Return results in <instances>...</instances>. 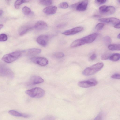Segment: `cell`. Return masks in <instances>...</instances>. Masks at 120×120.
Here are the masks:
<instances>
[{
    "mask_svg": "<svg viewBox=\"0 0 120 120\" xmlns=\"http://www.w3.org/2000/svg\"><path fill=\"white\" fill-rule=\"evenodd\" d=\"M3 11L2 10H0V16H1L2 15Z\"/></svg>",
    "mask_w": 120,
    "mask_h": 120,
    "instance_id": "obj_37",
    "label": "cell"
},
{
    "mask_svg": "<svg viewBox=\"0 0 120 120\" xmlns=\"http://www.w3.org/2000/svg\"><path fill=\"white\" fill-rule=\"evenodd\" d=\"M57 9L56 7L55 6H50L44 8L43 10L44 13L47 15H53L56 12Z\"/></svg>",
    "mask_w": 120,
    "mask_h": 120,
    "instance_id": "obj_14",
    "label": "cell"
},
{
    "mask_svg": "<svg viewBox=\"0 0 120 120\" xmlns=\"http://www.w3.org/2000/svg\"><path fill=\"white\" fill-rule=\"evenodd\" d=\"M104 24L103 23H99L96 25L95 26L96 29L98 30H100L103 28Z\"/></svg>",
    "mask_w": 120,
    "mask_h": 120,
    "instance_id": "obj_27",
    "label": "cell"
},
{
    "mask_svg": "<svg viewBox=\"0 0 120 120\" xmlns=\"http://www.w3.org/2000/svg\"><path fill=\"white\" fill-rule=\"evenodd\" d=\"M0 75L2 76L12 78L14 76L12 70L4 64L0 65Z\"/></svg>",
    "mask_w": 120,
    "mask_h": 120,
    "instance_id": "obj_4",
    "label": "cell"
},
{
    "mask_svg": "<svg viewBox=\"0 0 120 120\" xmlns=\"http://www.w3.org/2000/svg\"><path fill=\"white\" fill-rule=\"evenodd\" d=\"M88 3V1L87 0H85L79 2L76 8V10L80 11H84L87 8Z\"/></svg>",
    "mask_w": 120,
    "mask_h": 120,
    "instance_id": "obj_16",
    "label": "cell"
},
{
    "mask_svg": "<svg viewBox=\"0 0 120 120\" xmlns=\"http://www.w3.org/2000/svg\"><path fill=\"white\" fill-rule=\"evenodd\" d=\"M101 22L105 23H109L115 25L120 23V20L114 17L107 18H101L100 19Z\"/></svg>",
    "mask_w": 120,
    "mask_h": 120,
    "instance_id": "obj_11",
    "label": "cell"
},
{
    "mask_svg": "<svg viewBox=\"0 0 120 120\" xmlns=\"http://www.w3.org/2000/svg\"><path fill=\"white\" fill-rule=\"evenodd\" d=\"M40 2L42 5L48 6L52 4V0H45Z\"/></svg>",
    "mask_w": 120,
    "mask_h": 120,
    "instance_id": "obj_24",
    "label": "cell"
},
{
    "mask_svg": "<svg viewBox=\"0 0 120 120\" xmlns=\"http://www.w3.org/2000/svg\"><path fill=\"white\" fill-rule=\"evenodd\" d=\"M109 49L111 51H120V44H111L108 46Z\"/></svg>",
    "mask_w": 120,
    "mask_h": 120,
    "instance_id": "obj_19",
    "label": "cell"
},
{
    "mask_svg": "<svg viewBox=\"0 0 120 120\" xmlns=\"http://www.w3.org/2000/svg\"><path fill=\"white\" fill-rule=\"evenodd\" d=\"M118 1V2L119 3H120V0H117Z\"/></svg>",
    "mask_w": 120,
    "mask_h": 120,
    "instance_id": "obj_42",
    "label": "cell"
},
{
    "mask_svg": "<svg viewBox=\"0 0 120 120\" xmlns=\"http://www.w3.org/2000/svg\"><path fill=\"white\" fill-rule=\"evenodd\" d=\"M22 55V51H15L5 54L2 57V60L5 62L10 63L17 60Z\"/></svg>",
    "mask_w": 120,
    "mask_h": 120,
    "instance_id": "obj_3",
    "label": "cell"
},
{
    "mask_svg": "<svg viewBox=\"0 0 120 120\" xmlns=\"http://www.w3.org/2000/svg\"><path fill=\"white\" fill-rule=\"evenodd\" d=\"M22 11L23 13L26 15H29L31 13L30 9L26 6H25L22 9Z\"/></svg>",
    "mask_w": 120,
    "mask_h": 120,
    "instance_id": "obj_21",
    "label": "cell"
},
{
    "mask_svg": "<svg viewBox=\"0 0 120 120\" xmlns=\"http://www.w3.org/2000/svg\"><path fill=\"white\" fill-rule=\"evenodd\" d=\"M114 27V28H120V23L115 25Z\"/></svg>",
    "mask_w": 120,
    "mask_h": 120,
    "instance_id": "obj_36",
    "label": "cell"
},
{
    "mask_svg": "<svg viewBox=\"0 0 120 120\" xmlns=\"http://www.w3.org/2000/svg\"><path fill=\"white\" fill-rule=\"evenodd\" d=\"M8 37L6 34H2L0 35V41L3 42L6 41L7 40Z\"/></svg>",
    "mask_w": 120,
    "mask_h": 120,
    "instance_id": "obj_26",
    "label": "cell"
},
{
    "mask_svg": "<svg viewBox=\"0 0 120 120\" xmlns=\"http://www.w3.org/2000/svg\"><path fill=\"white\" fill-rule=\"evenodd\" d=\"M58 7L62 9H66L68 7V4L66 2H62L58 5Z\"/></svg>",
    "mask_w": 120,
    "mask_h": 120,
    "instance_id": "obj_25",
    "label": "cell"
},
{
    "mask_svg": "<svg viewBox=\"0 0 120 120\" xmlns=\"http://www.w3.org/2000/svg\"><path fill=\"white\" fill-rule=\"evenodd\" d=\"M44 81V80L40 77L34 75L30 78L28 83L30 85H33L41 83Z\"/></svg>",
    "mask_w": 120,
    "mask_h": 120,
    "instance_id": "obj_10",
    "label": "cell"
},
{
    "mask_svg": "<svg viewBox=\"0 0 120 120\" xmlns=\"http://www.w3.org/2000/svg\"><path fill=\"white\" fill-rule=\"evenodd\" d=\"M49 37L48 35H41L37 38V42L43 47L46 46L48 43Z\"/></svg>",
    "mask_w": 120,
    "mask_h": 120,
    "instance_id": "obj_8",
    "label": "cell"
},
{
    "mask_svg": "<svg viewBox=\"0 0 120 120\" xmlns=\"http://www.w3.org/2000/svg\"><path fill=\"white\" fill-rule=\"evenodd\" d=\"M97 57V56L94 53L92 54L90 57V59L92 60H95Z\"/></svg>",
    "mask_w": 120,
    "mask_h": 120,
    "instance_id": "obj_35",
    "label": "cell"
},
{
    "mask_svg": "<svg viewBox=\"0 0 120 120\" xmlns=\"http://www.w3.org/2000/svg\"><path fill=\"white\" fill-rule=\"evenodd\" d=\"M34 27L37 30H42L46 29L48 27V25L47 23L44 21L40 20L36 22Z\"/></svg>",
    "mask_w": 120,
    "mask_h": 120,
    "instance_id": "obj_12",
    "label": "cell"
},
{
    "mask_svg": "<svg viewBox=\"0 0 120 120\" xmlns=\"http://www.w3.org/2000/svg\"><path fill=\"white\" fill-rule=\"evenodd\" d=\"M104 64L102 62L97 63L87 68L82 71L83 74L86 76L92 75L100 71L103 67Z\"/></svg>",
    "mask_w": 120,
    "mask_h": 120,
    "instance_id": "obj_1",
    "label": "cell"
},
{
    "mask_svg": "<svg viewBox=\"0 0 120 120\" xmlns=\"http://www.w3.org/2000/svg\"><path fill=\"white\" fill-rule=\"evenodd\" d=\"M24 3H25L24 0H17L14 4L15 8L16 9H19L20 5Z\"/></svg>",
    "mask_w": 120,
    "mask_h": 120,
    "instance_id": "obj_22",
    "label": "cell"
},
{
    "mask_svg": "<svg viewBox=\"0 0 120 120\" xmlns=\"http://www.w3.org/2000/svg\"><path fill=\"white\" fill-rule=\"evenodd\" d=\"M112 78L120 79V74L116 73L112 75L111 77Z\"/></svg>",
    "mask_w": 120,
    "mask_h": 120,
    "instance_id": "obj_31",
    "label": "cell"
},
{
    "mask_svg": "<svg viewBox=\"0 0 120 120\" xmlns=\"http://www.w3.org/2000/svg\"><path fill=\"white\" fill-rule=\"evenodd\" d=\"M98 82L95 79H92L86 80L81 81L79 82L78 85L81 87L89 88L96 86Z\"/></svg>",
    "mask_w": 120,
    "mask_h": 120,
    "instance_id": "obj_5",
    "label": "cell"
},
{
    "mask_svg": "<svg viewBox=\"0 0 120 120\" xmlns=\"http://www.w3.org/2000/svg\"><path fill=\"white\" fill-rule=\"evenodd\" d=\"M25 92L30 97L35 98H41L45 94V92L43 89L38 87L27 90Z\"/></svg>",
    "mask_w": 120,
    "mask_h": 120,
    "instance_id": "obj_2",
    "label": "cell"
},
{
    "mask_svg": "<svg viewBox=\"0 0 120 120\" xmlns=\"http://www.w3.org/2000/svg\"><path fill=\"white\" fill-rule=\"evenodd\" d=\"M115 11V8L112 6H107L103 14L106 15H110L113 14Z\"/></svg>",
    "mask_w": 120,
    "mask_h": 120,
    "instance_id": "obj_18",
    "label": "cell"
},
{
    "mask_svg": "<svg viewBox=\"0 0 120 120\" xmlns=\"http://www.w3.org/2000/svg\"><path fill=\"white\" fill-rule=\"evenodd\" d=\"M107 0H95V3L98 5L101 4L105 3Z\"/></svg>",
    "mask_w": 120,
    "mask_h": 120,
    "instance_id": "obj_30",
    "label": "cell"
},
{
    "mask_svg": "<svg viewBox=\"0 0 120 120\" xmlns=\"http://www.w3.org/2000/svg\"><path fill=\"white\" fill-rule=\"evenodd\" d=\"M39 0L40 2H41L45 0Z\"/></svg>",
    "mask_w": 120,
    "mask_h": 120,
    "instance_id": "obj_41",
    "label": "cell"
},
{
    "mask_svg": "<svg viewBox=\"0 0 120 120\" xmlns=\"http://www.w3.org/2000/svg\"><path fill=\"white\" fill-rule=\"evenodd\" d=\"M8 113L11 115L16 117H20L27 118L30 117L29 114L25 113H22L16 110H11L8 112Z\"/></svg>",
    "mask_w": 120,
    "mask_h": 120,
    "instance_id": "obj_15",
    "label": "cell"
},
{
    "mask_svg": "<svg viewBox=\"0 0 120 120\" xmlns=\"http://www.w3.org/2000/svg\"><path fill=\"white\" fill-rule=\"evenodd\" d=\"M111 55L109 53H105L101 56V59L103 60H107L109 58Z\"/></svg>",
    "mask_w": 120,
    "mask_h": 120,
    "instance_id": "obj_28",
    "label": "cell"
},
{
    "mask_svg": "<svg viewBox=\"0 0 120 120\" xmlns=\"http://www.w3.org/2000/svg\"><path fill=\"white\" fill-rule=\"evenodd\" d=\"M31 60L34 63L41 66H45L48 63V60L44 57H34L31 58Z\"/></svg>",
    "mask_w": 120,
    "mask_h": 120,
    "instance_id": "obj_6",
    "label": "cell"
},
{
    "mask_svg": "<svg viewBox=\"0 0 120 120\" xmlns=\"http://www.w3.org/2000/svg\"><path fill=\"white\" fill-rule=\"evenodd\" d=\"M102 113L101 112H100L94 120H101L102 118Z\"/></svg>",
    "mask_w": 120,
    "mask_h": 120,
    "instance_id": "obj_33",
    "label": "cell"
},
{
    "mask_svg": "<svg viewBox=\"0 0 120 120\" xmlns=\"http://www.w3.org/2000/svg\"><path fill=\"white\" fill-rule=\"evenodd\" d=\"M117 38H118L120 39V33L117 36Z\"/></svg>",
    "mask_w": 120,
    "mask_h": 120,
    "instance_id": "obj_39",
    "label": "cell"
},
{
    "mask_svg": "<svg viewBox=\"0 0 120 120\" xmlns=\"http://www.w3.org/2000/svg\"><path fill=\"white\" fill-rule=\"evenodd\" d=\"M79 2L73 4L70 6V8L72 9L76 8Z\"/></svg>",
    "mask_w": 120,
    "mask_h": 120,
    "instance_id": "obj_34",
    "label": "cell"
},
{
    "mask_svg": "<svg viewBox=\"0 0 120 120\" xmlns=\"http://www.w3.org/2000/svg\"><path fill=\"white\" fill-rule=\"evenodd\" d=\"M54 56L57 58H60L63 57L64 56V54L63 52H60L55 54Z\"/></svg>",
    "mask_w": 120,
    "mask_h": 120,
    "instance_id": "obj_29",
    "label": "cell"
},
{
    "mask_svg": "<svg viewBox=\"0 0 120 120\" xmlns=\"http://www.w3.org/2000/svg\"><path fill=\"white\" fill-rule=\"evenodd\" d=\"M109 59L113 61H116L120 59V54L119 53H113L111 55Z\"/></svg>",
    "mask_w": 120,
    "mask_h": 120,
    "instance_id": "obj_20",
    "label": "cell"
},
{
    "mask_svg": "<svg viewBox=\"0 0 120 120\" xmlns=\"http://www.w3.org/2000/svg\"><path fill=\"white\" fill-rule=\"evenodd\" d=\"M31 0H24L25 2H29Z\"/></svg>",
    "mask_w": 120,
    "mask_h": 120,
    "instance_id": "obj_40",
    "label": "cell"
},
{
    "mask_svg": "<svg viewBox=\"0 0 120 120\" xmlns=\"http://www.w3.org/2000/svg\"><path fill=\"white\" fill-rule=\"evenodd\" d=\"M41 50L39 49L32 48L22 51V55L26 56H32L37 55L41 52Z\"/></svg>",
    "mask_w": 120,
    "mask_h": 120,
    "instance_id": "obj_7",
    "label": "cell"
},
{
    "mask_svg": "<svg viewBox=\"0 0 120 120\" xmlns=\"http://www.w3.org/2000/svg\"><path fill=\"white\" fill-rule=\"evenodd\" d=\"M97 33H94L84 37L86 44H90L93 42L98 35Z\"/></svg>",
    "mask_w": 120,
    "mask_h": 120,
    "instance_id": "obj_17",
    "label": "cell"
},
{
    "mask_svg": "<svg viewBox=\"0 0 120 120\" xmlns=\"http://www.w3.org/2000/svg\"><path fill=\"white\" fill-rule=\"evenodd\" d=\"M83 30L82 27H78L65 31L63 32L62 34L66 35H73L81 32Z\"/></svg>",
    "mask_w": 120,
    "mask_h": 120,
    "instance_id": "obj_9",
    "label": "cell"
},
{
    "mask_svg": "<svg viewBox=\"0 0 120 120\" xmlns=\"http://www.w3.org/2000/svg\"><path fill=\"white\" fill-rule=\"evenodd\" d=\"M34 26L30 25H25L22 26L19 29L18 33L19 35L22 36L32 30Z\"/></svg>",
    "mask_w": 120,
    "mask_h": 120,
    "instance_id": "obj_13",
    "label": "cell"
},
{
    "mask_svg": "<svg viewBox=\"0 0 120 120\" xmlns=\"http://www.w3.org/2000/svg\"><path fill=\"white\" fill-rule=\"evenodd\" d=\"M103 41L105 44L106 45H109L111 43L112 40L109 36L105 37L103 38Z\"/></svg>",
    "mask_w": 120,
    "mask_h": 120,
    "instance_id": "obj_23",
    "label": "cell"
},
{
    "mask_svg": "<svg viewBox=\"0 0 120 120\" xmlns=\"http://www.w3.org/2000/svg\"><path fill=\"white\" fill-rule=\"evenodd\" d=\"M67 24V22H63L58 24L57 26V27L59 28H62L66 26Z\"/></svg>",
    "mask_w": 120,
    "mask_h": 120,
    "instance_id": "obj_32",
    "label": "cell"
},
{
    "mask_svg": "<svg viewBox=\"0 0 120 120\" xmlns=\"http://www.w3.org/2000/svg\"><path fill=\"white\" fill-rule=\"evenodd\" d=\"M3 25L2 24H0V29H1L3 27Z\"/></svg>",
    "mask_w": 120,
    "mask_h": 120,
    "instance_id": "obj_38",
    "label": "cell"
}]
</instances>
